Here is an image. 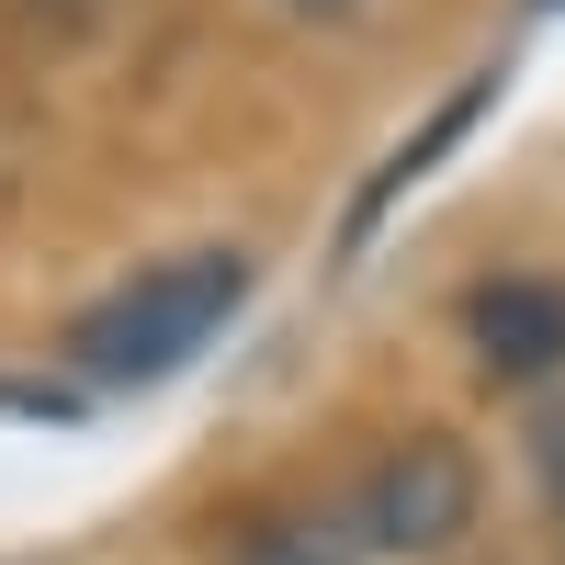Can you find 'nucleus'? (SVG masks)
<instances>
[{
	"mask_svg": "<svg viewBox=\"0 0 565 565\" xmlns=\"http://www.w3.org/2000/svg\"><path fill=\"white\" fill-rule=\"evenodd\" d=\"M532 476H543L554 521H565V407H543V418H532Z\"/></svg>",
	"mask_w": 565,
	"mask_h": 565,
	"instance_id": "39448f33",
	"label": "nucleus"
},
{
	"mask_svg": "<svg viewBox=\"0 0 565 565\" xmlns=\"http://www.w3.org/2000/svg\"><path fill=\"white\" fill-rule=\"evenodd\" d=\"M463 340H476L487 385H543V373H565V282L543 271H498L463 295Z\"/></svg>",
	"mask_w": 565,
	"mask_h": 565,
	"instance_id": "7ed1b4c3",
	"label": "nucleus"
},
{
	"mask_svg": "<svg viewBox=\"0 0 565 565\" xmlns=\"http://www.w3.org/2000/svg\"><path fill=\"white\" fill-rule=\"evenodd\" d=\"M476 452H463L452 430H407L385 463L362 476V543L373 554H452L463 532H476Z\"/></svg>",
	"mask_w": 565,
	"mask_h": 565,
	"instance_id": "f03ea898",
	"label": "nucleus"
},
{
	"mask_svg": "<svg viewBox=\"0 0 565 565\" xmlns=\"http://www.w3.org/2000/svg\"><path fill=\"white\" fill-rule=\"evenodd\" d=\"M295 12H351V0H295Z\"/></svg>",
	"mask_w": 565,
	"mask_h": 565,
	"instance_id": "423d86ee",
	"label": "nucleus"
},
{
	"mask_svg": "<svg viewBox=\"0 0 565 565\" xmlns=\"http://www.w3.org/2000/svg\"><path fill=\"white\" fill-rule=\"evenodd\" d=\"M226 565H351V543L328 521H306V509H271V521H249L226 543Z\"/></svg>",
	"mask_w": 565,
	"mask_h": 565,
	"instance_id": "20e7f679",
	"label": "nucleus"
},
{
	"mask_svg": "<svg viewBox=\"0 0 565 565\" xmlns=\"http://www.w3.org/2000/svg\"><path fill=\"white\" fill-rule=\"evenodd\" d=\"M238 306H249V260L238 249H181V260H148L136 282H114V295L68 328V351H79L90 385H159V373H181Z\"/></svg>",
	"mask_w": 565,
	"mask_h": 565,
	"instance_id": "f257e3e1",
	"label": "nucleus"
}]
</instances>
